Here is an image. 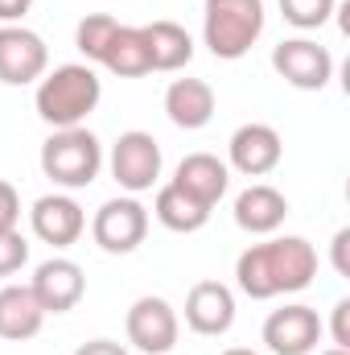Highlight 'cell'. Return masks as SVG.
I'll return each instance as SVG.
<instances>
[{
    "label": "cell",
    "mask_w": 350,
    "mask_h": 355,
    "mask_svg": "<svg viewBox=\"0 0 350 355\" xmlns=\"http://www.w3.org/2000/svg\"><path fill=\"white\" fill-rule=\"evenodd\" d=\"M313 277H317V248L305 236H280L268 244H252L235 261V281L252 302L301 293Z\"/></svg>",
    "instance_id": "1"
},
{
    "label": "cell",
    "mask_w": 350,
    "mask_h": 355,
    "mask_svg": "<svg viewBox=\"0 0 350 355\" xmlns=\"http://www.w3.org/2000/svg\"><path fill=\"white\" fill-rule=\"evenodd\" d=\"M99 99H103V83H99V75L91 71L87 62L54 67L50 75L37 79V95H33L37 116L50 128H79L99 107Z\"/></svg>",
    "instance_id": "2"
},
{
    "label": "cell",
    "mask_w": 350,
    "mask_h": 355,
    "mask_svg": "<svg viewBox=\"0 0 350 355\" xmlns=\"http://www.w3.org/2000/svg\"><path fill=\"white\" fill-rule=\"evenodd\" d=\"M264 33V0H206L202 4V42L214 58H243Z\"/></svg>",
    "instance_id": "3"
},
{
    "label": "cell",
    "mask_w": 350,
    "mask_h": 355,
    "mask_svg": "<svg viewBox=\"0 0 350 355\" xmlns=\"http://www.w3.org/2000/svg\"><path fill=\"white\" fill-rule=\"evenodd\" d=\"M103 170V145L91 128H54L50 141L42 145V174L54 186L83 190Z\"/></svg>",
    "instance_id": "4"
},
{
    "label": "cell",
    "mask_w": 350,
    "mask_h": 355,
    "mask_svg": "<svg viewBox=\"0 0 350 355\" xmlns=\"http://www.w3.org/2000/svg\"><path fill=\"white\" fill-rule=\"evenodd\" d=\"M91 236L111 257L136 252L145 244V236H149V211L136 198H107L91 219Z\"/></svg>",
    "instance_id": "5"
},
{
    "label": "cell",
    "mask_w": 350,
    "mask_h": 355,
    "mask_svg": "<svg viewBox=\"0 0 350 355\" xmlns=\"http://www.w3.org/2000/svg\"><path fill=\"white\" fill-rule=\"evenodd\" d=\"M124 331H128V343H132L136 352L165 355V352H174V347H177L181 322H177V310L165 302V297L145 293V297H136V302H132Z\"/></svg>",
    "instance_id": "6"
},
{
    "label": "cell",
    "mask_w": 350,
    "mask_h": 355,
    "mask_svg": "<svg viewBox=\"0 0 350 355\" xmlns=\"http://www.w3.org/2000/svg\"><path fill=\"white\" fill-rule=\"evenodd\" d=\"M272 67L276 75L297 91H322L334 79V54L309 37H288L272 50Z\"/></svg>",
    "instance_id": "7"
},
{
    "label": "cell",
    "mask_w": 350,
    "mask_h": 355,
    "mask_svg": "<svg viewBox=\"0 0 350 355\" xmlns=\"http://www.w3.org/2000/svg\"><path fill=\"white\" fill-rule=\"evenodd\" d=\"M111 178L128 190V194H140V190H153L157 178H161V145L153 141V132H120V141L111 145Z\"/></svg>",
    "instance_id": "8"
},
{
    "label": "cell",
    "mask_w": 350,
    "mask_h": 355,
    "mask_svg": "<svg viewBox=\"0 0 350 355\" xmlns=\"http://www.w3.org/2000/svg\"><path fill=\"white\" fill-rule=\"evenodd\" d=\"M50 67V50L42 42V33L25 29V25H0V83L8 87H25L37 83Z\"/></svg>",
    "instance_id": "9"
},
{
    "label": "cell",
    "mask_w": 350,
    "mask_h": 355,
    "mask_svg": "<svg viewBox=\"0 0 350 355\" xmlns=\"http://www.w3.org/2000/svg\"><path fill=\"white\" fill-rule=\"evenodd\" d=\"M322 335H326V327H322L317 310L301 306V302H293L284 310H272L268 322H264V343H268L272 355H309L317 352Z\"/></svg>",
    "instance_id": "10"
},
{
    "label": "cell",
    "mask_w": 350,
    "mask_h": 355,
    "mask_svg": "<svg viewBox=\"0 0 350 355\" xmlns=\"http://www.w3.org/2000/svg\"><path fill=\"white\" fill-rule=\"evenodd\" d=\"M29 289H33V297L42 302L46 314H66V310H75L83 302L87 277H83V268L75 265L71 257H50V261H42L33 268Z\"/></svg>",
    "instance_id": "11"
},
{
    "label": "cell",
    "mask_w": 350,
    "mask_h": 355,
    "mask_svg": "<svg viewBox=\"0 0 350 355\" xmlns=\"http://www.w3.org/2000/svg\"><path fill=\"white\" fill-rule=\"evenodd\" d=\"M227 157L231 166L227 170H239L243 178H264L272 174L284 157V145H280V132L272 124H243L231 132V145H227Z\"/></svg>",
    "instance_id": "12"
},
{
    "label": "cell",
    "mask_w": 350,
    "mask_h": 355,
    "mask_svg": "<svg viewBox=\"0 0 350 355\" xmlns=\"http://www.w3.org/2000/svg\"><path fill=\"white\" fill-rule=\"evenodd\" d=\"M33 236L46 240L50 248H71L83 232H87V215L71 194H42L29 211Z\"/></svg>",
    "instance_id": "13"
},
{
    "label": "cell",
    "mask_w": 350,
    "mask_h": 355,
    "mask_svg": "<svg viewBox=\"0 0 350 355\" xmlns=\"http://www.w3.org/2000/svg\"><path fill=\"white\" fill-rule=\"evenodd\" d=\"M185 327L194 335H227L235 327V293L223 281H198L185 293Z\"/></svg>",
    "instance_id": "14"
},
{
    "label": "cell",
    "mask_w": 350,
    "mask_h": 355,
    "mask_svg": "<svg viewBox=\"0 0 350 355\" xmlns=\"http://www.w3.org/2000/svg\"><path fill=\"white\" fill-rule=\"evenodd\" d=\"M174 186H181L190 198H198L202 207L214 211V202H219V198L227 194V186H231V170H227V162H219L214 153H190V157H181V166H177Z\"/></svg>",
    "instance_id": "15"
},
{
    "label": "cell",
    "mask_w": 350,
    "mask_h": 355,
    "mask_svg": "<svg viewBox=\"0 0 350 355\" xmlns=\"http://www.w3.org/2000/svg\"><path fill=\"white\" fill-rule=\"evenodd\" d=\"M214 87L202 83V79H174L165 91V116L174 120L177 128L185 132H198L214 120Z\"/></svg>",
    "instance_id": "16"
},
{
    "label": "cell",
    "mask_w": 350,
    "mask_h": 355,
    "mask_svg": "<svg viewBox=\"0 0 350 355\" xmlns=\"http://www.w3.org/2000/svg\"><path fill=\"white\" fill-rule=\"evenodd\" d=\"M284 215H288V198H284L276 186H268V182L248 186V190L235 198V223H239L243 232H252V236H272V232L284 223Z\"/></svg>",
    "instance_id": "17"
},
{
    "label": "cell",
    "mask_w": 350,
    "mask_h": 355,
    "mask_svg": "<svg viewBox=\"0 0 350 355\" xmlns=\"http://www.w3.org/2000/svg\"><path fill=\"white\" fill-rule=\"evenodd\" d=\"M42 322H46V310L29 285H4L0 289V339L25 343L42 331Z\"/></svg>",
    "instance_id": "18"
},
{
    "label": "cell",
    "mask_w": 350,
    "mask_h": 355,
    "mask_svg": "<svg viewBox=\"0 0 350 355\" xmlns=\"http://www.w3.org/2000/svg\"><path fill=\"white\" fill-rule=\"evenodd\" d=\"M145 50H149V71H181L194 58V37L177 21H153L140 25Z\"/></svg>",
    "instance_id": "19"
},
{
    "label": "cell",
    "mask_w": 350,
    "mask_h": 355,
    "mask_svg": "<svg viewBox=\"0 0 350 355\" xmlns=\"http://www.w3.org/2000/svg\"><path fill=\"white\" fill-rule=\"evenodd\" d=\"M99 67H107L120 79H140L149 75V50H145V33L140 25H116L111 42L99 54Z\"/></svg>",
    "instance_id": "20"
},
{
    "label": "cell",
    "mask_w": 350,
    "mask_h": 355,
    "mask_svg": "<svg viewBox=\"0 0 350 355\" xmlns=\"http://www.w3.org/2000/svg\"><path fill=\"white\" fill-rule=\"evenodd\" d=\"M153 215L161 219V227H169V232H181V236H190V232H202V227H206V219H210V207H202L198 198H190V194H185L181 186L165 182V186L157 190Z\"/></svg>",
    "instance_id": "21"
},
{
    "label": "cell",
    "mask_w": 350,
    "mask_h": 355,
    "mask_svg": "<svg viewBox=\"0 0 350 355\" xmlns=\"http://www.w3.org/2000/svg\"><path fill=\"white\" fill-rule=\"evenodd\" d=\"M116 17H107V12H91L79 21V29H75V46L87 54V62H99V54H103V46L111 42V33H116Z\"/></svg>",
    "instance_id": "22"
},
{
    "label": "cell",
    "mask_w": 350,
    "mask_h": 355,
    "mask_svg": "<svg viewBox=\"0 0 350 355\" xmlns=\"http://www.w3.org/2000/svg\"><path fill=\"white\" fill-rule=\"evenodd\" d=\"M280 17L293 29H322L334 17V0H280Z\"/></svg>",
    "instance_id": "23"
},
{
    "label": "cell",
    "mask_w": 350,
    "mask_h": 355,
    "mask_svg": "<svg viewBox=\"0 0 350 355\" xmlns=\"http://www.w3.org/2000/svg\"><path fill=\"white\" fill-rule=\"evenodd\" d=\"M29 265V240L12 227V232H0V277H12Z\"/></svg>",
    "instance_id": "24"
},
{
    "label": "cell",
    "mask_w": 350,
    "mask_h": 355,
    "mask_svg": "<svg viewBox=\"0 0 350 355\" xmlns=\"http://www.w3.org/2000/svg\"><path fill=\"white\" fill-rule=\"evenodd\" d=\"M17 219H21V194H17L12 182L0 178V232H12Z\"/></svg>",
    "instance_id": "25"
},
{
    "label": "cell",
    "mask_w": 350,
    "mask_h": 355,
    "mask_svg": "<svg viewBox=\"0 0 350 355\" xmlns=\"http://www.w3.org/2000/svg\"><path fill=\"white\" fill-rule=\"evenodd\" d=\"M330 335H334V347L350 352V302L347 297L334 306V327H330Z\"/></svg>",
    "instance_id": "26"
},
{
    "label": "cell",
    "mask_w": 350,
    "mask_h": 355,
    "mask_svg": "<svg viewBox=\"0 0 350 355\" xmlns=\"http://www.w3.org/2000/svg\"><path fill=\"white\" fill-rule=\"evenodd\" d=\"M75 355H128V352H124V343H111V339H91V343H83Z\"/></svg>",
    "instance_id": "27"
},
{
    "label": "cell",
    "mask_w": 350,
    "mask_h": 355,
    "mask_svg": "<svg viewBox=\"0 0 350 355\" xmlns=\"http://www.w3.org/2000/svg\"><path fill=\"white\" fill-rule=\"evenodd\" d=\"M29 4H33V0H0V21H4V25H17V21L29 12Z\"/></svg>",
    "instance_id": "28"
},
{
    "label": "cell",
    "mask_w": 350,
    "mask_h": 355,
    "mask_svg": "<svg viewBox=\"0 0 350 355\" xmlns=\"http://www.w3.org/2000/svg\"><path fill=\"white\" fill-rule=\"evenodd\" d=\"M347 244H350V232H347V227H342V232L334 236V268H338L342 277H347V272H350V268H347Z\"/></svg>",
    "instance_id": "29"
},
{
    "label": "cell",
    "mask_w": 350,
    "mask_h": 355,
    "mask_svg": "<svg viewBox=\"0 0 350 355\" xmlns=\"http://www.w3.org/2000/svg\"><path fill=\"white\" fill-rule=\"evenodd\" d=\"M223 355H256V352H252V347H227Z\"/></svg>",
    "instance_id": "30"
},
{
    "label": "cell",
    "mask_w": 350,
    "mask_h": 355,
    "mask_svg": "<svg viewBox=\"0 0 350 355\" xmlns=\"http://www.w3.org/2000/svg\"><path fill=\"white\" fill-rule=\"evenodd\" d=\"M322 355H350V352H342V347H330V352H322Z\"/></svg>",
    "instance_id": "31"
}]
</instances>
